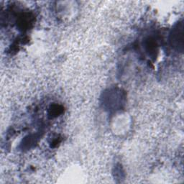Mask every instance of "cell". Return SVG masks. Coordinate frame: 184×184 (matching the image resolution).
<instances>
[{"mask_svg":"<svg viewBox=\"0 0 184 184\" xmlns=\"http://www.w3.org/2000/svg\"><path fill=\"white\" fill-rule=\"evenodd\" d=\"M172 43L176 46L183 45V27H181L180 29L177 28L174 30L172 34Z\"/></svg>","mask_w":184,"mask_h":184,"instance_id":"cell-1","label":"cell"},{"mask_svg":"<svg viewBox=\"0 0 184 184\" xmlns=\"http://www.w3.org/2000/svg\"><path fill=\"white\" fill-rule=\"evenodd\" d=\"M61 110L62 109L61 107H59V106H54L53 107H52L51 113H50V114L53 115V116H57L58 114L61 113Z\"/></svg>","mask_w":184,"mask_h":184,"instance_id":"cell-2","label":"cell"}]
</instances>
